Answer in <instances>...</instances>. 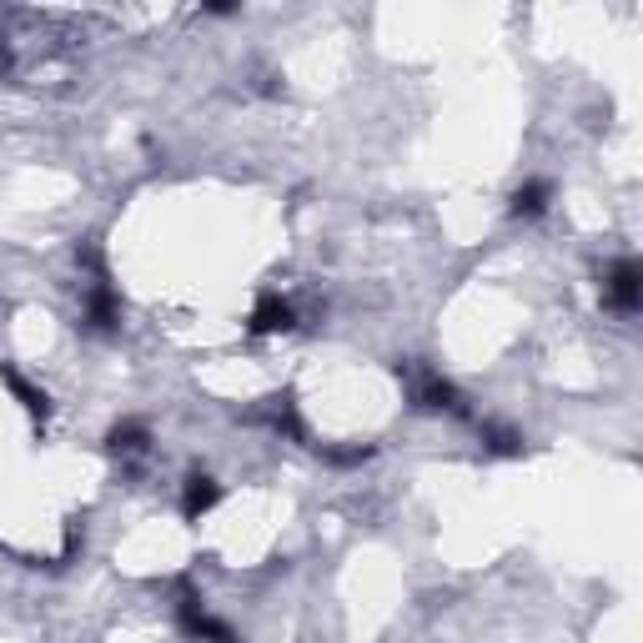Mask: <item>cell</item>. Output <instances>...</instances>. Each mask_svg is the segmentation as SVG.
<instances>
[{
  "instance_id": "obj_1",
  "label": "cell",
  "mask_w": 643,
  "mask_h": 643,
  "mask_svg": "<svg viewBox=\"0 0 643 643\" xmlns=\"http://www.w3.org/2000/svg\"><path fill=\"white\" fill-rule=\"evenodd\" d=\"M177 613H181V629H187L191 639H206V643H237V633H232L222 619H212V613H206V603H202L196 594H181Z\"/></svg>"
},
{
  "instance_id": "obj_2",
  "label": "cell",
  "mask_w": 643,
  "mask_h": 643,
  "mask_svg": "<svg viewBox=\"0 0 643 643\" xmlns=\"http://www.w3.org/2000/svg\"><path fill=\"white\" fill-rule=\"evenodd\" d=\"M603 302H608V307H619V312H639V302H643L639 262H619L613 272L603 277Z\"/></svg>"
},
{
  "instance_id": "obj_3",
  "label": "cell",
  "mask_w": 643,
  "mask_h": 643,
  "mask_svg": "<svg viewBox=\"0 0 643 643\" xmlns=\"http://www.w3.org/2000/svg\"><path fill=\"white\" fill-rule=\"evenodd\" d=\"M257 337H277V332H292L297 327V312H292V302H282L277 292H267L257 307H251V322H247Z\"/></svg>"
},
{
  "instance_id": "obj_4",
  "label": "cell",
  "mask_w": 643,
  "mask_h": 643,
  "mask_svg": "<svg viewBox=\"0 0 643 643\" xmlns=\"http://www.w3.org/2000/svg\"><path fill=\"white\" fill-rule=\"evenodd\" d=\"M413 397L417 407H428V413H463V393H458L453 382H442L438 372H422L413 382Z\"/></svg>"
},
{
  "instance_id": "obj_5",
  "label": "cell",
  "mask_w": 643,
  "mask_h": 643,
  "mask_svg": "<svg viewBox=\"0 0 643 643\" xmlns=\"http://www.w3.org/2000/svg\"><path fill=\"white\" fill-rule=\"evenodd\" d=\"M216 498H222V488H216V477L196 473V477L187 483V498H181V512H187V518H202V512H212V508H216Z\"/></svg>"
},
{
  "instance_id": "obj_6",
  "label": "cell",
  "mask_w": 643,
  "mask_h": 643,
  "mask_svg": "<svg viewBox=\"0 0 643 643\" xmlns=\"http://www.w3.org/2000/svg\"><path fill=\"white\" fill-rule=\"evenodd\" d=\"M0 377H5V387H11V393L21 397V407H25V413H31V417H46V413H50V397L41 393V387H31V382H25L21 372L0 368Z\"/></svg>"
},
{
  "instance_id": "obj_7",
  "label": "cell",
  "mask_w": 643,
  "mask_h": 643,
  "mask_svg": "<svg viewBox=\"0 0 643 643\" xmlns=\"http://www.w3.org/2000/svg\"><path fill=\"white\" fill-rule=\"evenodd\" d=\"M549 196H553L549 181H528V187L512 191V216H543L549 212Z\"/></svg>"
},
{
  "instance_id": "obj_8",
  "label": "cell",
  "mask_w": 643,
  "mask_h": 643,
  "mask_svg": "<svg viewBox=\"0 0 643 643\" xmlns=\"http://www.w3.org/2000/svg\"><path fill=\"white\" fill-rule=\"evenodd\" d=\"M106 448L116 458H142L146 453V428H142V422H121V428H111Z\"/></svg>"
}]
</instances>
